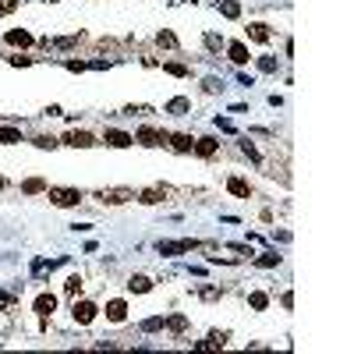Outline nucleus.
Segmentation results:
<instances>
[{
    "label": "nucleus",
    "mask_w": 354,
    "mask_h": 354,
    "mask_svg": "<svg viewBox=\"0 0 354 354\" xmlns=\"http://www.w3.org/2000/svg\"><path fill=\"white\" fill-rule=\"evenodd\" d=\"M46 195H50V202L61 206V209H71V206L81 202V192H78V188H50Z\"/></svg>",
    "instance_id": "f257e3e1"
},
{
    "label": "nucleus",
    "mask_w": 354,
    "mask_h": 354,
    "mask_svg": "<svg viewBox=\"0 0 354 354\" xmlns=\"http://www.w3.org/2000/svg\"><path fill=\"white\" fill-rule=\"evenodd\" d=\"M96 312H99V308H96L92 301H78V297H74V305H71V315H74V322H81V326H89V322L96 319Z\"/></svg>",
    "instance_id": "f03ea898"
},
{
    "label": "nucleus",
    "mask_w": 354,
    "mask_h": 354,
    "mask_svg": "<svg viewBox=\"0 0 354 354\" xmlns=\"http://www.w3.org/2000/svg\"><path fill=\"white\" fill-rule=\"evenodd\" d=\"M192 248H195V241H159V255H181Z\"/></svg>",
    "instance_id": "7ed1b4c3"
},
{
    "label": "nucleus",
    "mask_w": 354,
    "mask_h": 354,
    "mask_svg": "<svg viewBox=\"0 0 354 354\" xmlns=\"http://www.w3.org/2000/svg\"><path fill=\"white\" fill-rule=\"evenodd\" d=\"M99 199H103V202H110V206H117V202L135 199V192H128V188H110V192H99Z\"/></svg>",
    "instance_id": "20e7f679"
},
{
    "label": "nucleus",
    "mask_w": 354,
    "mask_h": 354,
    "mask_svg": "<svg viewBox=\"0 0 354 354\" xmlns=\"http://www.w3.org/2000/svg\"><path fill=\"white\" fill-rule=\"evenodd\" d=\"M227 192H230V195H237V199H248V195H252V188H248V181H244V177H230V181H227Z\"/></svg>",
    "instance_id": "39448f33"
},
{
    "label": "nucleus",
    "mask_w": 354,
    "mask_h": 354,
    "mask_svg": "<svg viewBox=\"0 0 354 354\" xmlns=\"http://www.w3.org/2000/svg\"><path fill=\"white\" fill-rule=\"evenodd\" d=\"M106 319H110V322H124V319H128V305H124V301H110V305H106Z\"/></svg>",
    "instance_id": "423d86ee"
},
{
    "label": "nucleus",
    "mask_w": 354,
    "mask_h": 354,
    "mask_svg": "<svg viewBox=\"0 0 354 354\" xmlns=\"http://www.w3.org/2000/svg\"><path fill=\"white\" fill-rule=\"evenodd\" d=\"M64 142H68V145H74V149H89V145H96V139H92L89 131H71Z\"/></svg>",
    "instance_id": "0eeeda50"
},
{
    "label": "nucleus",
    "mask_w": 354,
    "mask_h": 354,
    "mask_svg": "<svg viewBox=\"0 0 354 354\" xmlns=\"http://www.w3.org/2000/svg\"><path fill=\"white\" fill-rule=\"evenodd\" d=\"M7 43H11V46H32V32H25V29H11V32H7Z\"/></svg>",
    "instance_id": "6e6552de"
},
{
    "label": "nucleus",
    "mask_w": 354,
    "mask_h": 354,
    "mask_svg": "<svg viewBox=\"0 0 354 354\" xmlns=\"http://www.w3.org/2000/svg\"><path fill=\"white\" fill-rule=\"evenodd\" d=\"M53 308H57V297L53 294H39L36 297V312L39 315H53Z\"/></svg>",
    "instance_id": "1a4fd4ad"
},
{
    "label": "nucleus",
    "mask_w": 354,
    "mask_h": 354,
    "mask_svg": "<svg viewBox=\"0 0 354 354\" xmlns=\"http://www.w3.org/2000/svg\"><path fill=\"white\" fill-rule=\"evenodd\" d=\"M131 135H128V131H106V145H114V149H128V145H131Z\"/></svg>",
    "instance_id": "9d476101"
},
{
    "label": "nucleus",
    "mask_w": 354,
    "mask_h": 354,
    "mask_svg": "<svg viewBox=\"0 0 354 354\" xmlns=\"http://www.w3.org/2000/svg\"><path fill=\"white\" fill-rule=\"evenodd\" d=\"M227 53H230V61H234V64H248V46H244V43H230V46H227Z\"/></svg>",
    "instance_id": "9b49d317"
},
{
    "label": "nucleus",
    "mask_w": 354,
    "mask_h": 354,
    "mask_svg": "<svg viewBox=\"0 0 354 354\" xmlns=\"http://www.w3.org/2000/svg\"><path fill=\"white\" fill-rule=\"evenodd\" d=\"M135 139H139L142 145H159V142H163V135H159L156 128H139V135H135Z\"/></svg>",
    "instance_id": "f8f14e48"
},
{
    "label": "nucleus",
    "mask_w": 354,
    "mask_h": 354,
    "mask_svg": "<svg viewBox=\"0 0 354 354\" xmlns=\"http://www.w3.org/2000/svg\"><path fill=\"white\" fill-rule=\"evenodd\" d=\"M128 290H131V294H145V290H152V280H149V277H131V280H128Z\"/></svg>",
    "instance_id": "ddd939ff"
},
{
    "label": "nucleus",
    "mask_w": 354,
    "mask_h": 354,
    "mask_svg": "<svg viewBox=\"0 0 354 354\" xmlns=\"http://www.w3.org/2000/svg\"><path fill=\"white\" fill-rule=\"evenodd\" d=\"M199 156H212L216 152V139H195V145H192Z\"/></svg>",
    "instance_id": "4468645a"
},
{
    "label": "nucleus",
    "mask_w": 354,
    "mask_h": 354,
    "mask_svg": "<svg viewBox=\"0 0 354 354\" xmlns=\"http://www.w3.org/2000/svg\"><path fill=\"white\" fill-rule=\"evenodd\" d=\"M170 145H174L177 152H192V145H195V139H188V135H170Z\"/></svg>",
    "instance_id": "2eb2a0df"
},
{
    "label": "nucleus",
    "mask_w": 354,
    "mask_h": 354,
    "mask_svg": "<svg viewBox=\"0 0 354 354\" xmlns=\"http://www.w3.org/2000/svg\"><path fill=\"white\" fill-rule=\"evenodd\" d=\"M139 199H142V202H145V206H156V202L163 199V188H145V192H142Z\"/></svg>",
    "instance_id": "dca6fc26"
},
{
    "label": "nucleus",
    "mask_w": 354,
    "mask_h": 354,
    "mask_svg": "<svg viewBox=\"0 0 354 354\" xmlns=\"http://www.w3.org/2000/svg\"><path fill=\"white\" fill-rule=\"evenodd\" d=\"M223 344H227V337H223V333H209V337H206V344H199V347H202V351H212V347H223Z\"/></svg>",
    "instance_id": "f3484780"
},
{
    "label": "nucleus",
    "mask_w": 354,
    "mask_h": 354,
    "mask_svg": "<svg viewBox=\"0 0 354 354\" xmlns=\"http://www.w3.org/2000/svg\"><path fill=\"white\" fill-rule=\"evenodd\" d=\"M0 142L4 145H14V142H21V131L18 128H0Z\"/></svg>",
    "instance_id": "a211bd4d"
},
{
    "label": "nucleus",
    "mask_w": 354,
    "mask_h": 354,
    "mask_svg": "<svg viewBox=\"0 0 354 354\" xmlns=\"http://www.w3.org/2000/svg\"><path fill=\"white\" fill-rule=\"evenodd\" d=\"M220 11H223V18H237V14H241V4H237V0H223Z\"/></svg>",
    "instance_id": "6ab92c4d"
},
{
    "label": "nucleus",
    "mask_w": 354,
    "mask_h": 354,
    "mask_svg": "<svg viewBox=\"0 0 354 354\" xmlns=\"http://www.w3.org/2000/svg\"><path fill=\"white\" fill-rule=\"evenodd\" d=\"M248 36H252V39H259V43H266V39H269V29L255 21V25H248Z\"/></svg>",
    "instance_id": "aec40b11"
},
{
    "label": "nucleus",
    "mask_w": 354,
    "mask_h": 354,
    "mask_svg": "<svg viewBox=\"0 0 354 354\" xmlns=\"http://www.w3.org/2000/svg\"><path fill=\"white\" fill-rule=\"evenodd\" d=\"M248 305H252V308H255V312H262V308H266V305H269V297H266V294H262V290H255V294H252V297H248Z\"/></svg>",
    "instance_id": "412c9836"
},
{
    "label": "nucleus",
    "mask_w": 354,
    "mask_h": 354,
    "mask_svg": "<svg viewBox=\"0 0 354 354\" xmlns=\"http://www.w3.org/2000/svg\"><path fill=\"white\" fill-rule=\"evenodd\" d=\"M64 294H68V297H78V294H81V277H71V280L64 283Z\"/></svg>",
    "instance_id": "4be33fe9"
},
{
    "label": "nucleus",
    "mask_w": 354,
    "mask_h": 354,
    "mask_svg": "<svg viewBox=\"0 0 354 354\" xmlns=\"http://www.w3.org/2000/svg\"><path fill=\"white\" fill-rule=\"evenodd\" d=\"M156 43H159V46H167V50H174V46H177V36H174V32H159V36H156Z\"/></svg>",
    "instance_id": "5701e85b"
},
{
    "label": "nucleus",
    "mask_w": 354,
    "mask_h": 354,
    "mask_svg": "<svg viewBox=\"0 0 354 354\" xmlns=\"http://www.w3.org/2000/svg\"><path fill=\"white\" fill-rule=\"evenodd\" d=\"M21 188H25V192H29V195H36V192H46V184H43V181H39V177H29V181H25V184H21Z\"/></svg>",
    "instance_id": "b1692460"
},
{
    "label": "nucleus",
    "mask_w": 354,
    "mask_h": 354,
    "mask_svg": "<svg viewBox=\"0 0 354 354\" xmlns=\"http://www.w3.org/2000/svg\"><path fill=\"white\" fill-rule=\"evenodd\" d=\"M188 106H192L188 99H170V103H167V110H170V114H184Z\"/></svg>",
    "instance_id": "393cba45"
},
{
    "label": "nucleus",
    "mask_w": 354,
    "mask_h": 354,
    "mask_svg": "<svg viewBox=\"0 0 354 354\" xmlns=\"http://www.w3.org/2000/svg\"><path fill=\"white\" fill-rule=\"evenodd\" d=\"M241 152H244L248 159H255V163H259V149H255L252 142H241Z\"/></svg>",
    "instance_id": "a878e982"
},
{
    "label": "nucleus",
    "mask_w": 354,
    "mask_h": 354,
    "mask_svg": "<svg viewBox=\"0 0 354 354\" xmlns=\"http://www.w3.org/2000/svg\"><path fill=\"white\" fill-rule=\"evenodd\" d=\"M14 7H18V0H0V18L14 14Z\"/></svg>",
    "instance_id": "bb28decb"
},
{
    "label": "nucleus",
    "mask_w": 354,
    "mask_h": 354,
    "mask_svg": "<svg viewBox=\"0 0 354 354\" xmlns=\"http://www.w3.org/2000/svg\"><path fill=\"white\" fill-rule=\"evenodd\" d=\"M81 36H64V39H53V46H74Z\"/></svg>",
    "instance_id": "cd10ccee"
},
{
    "label": "nucleus",
    "mask_w": 354,
    "mask_h": 354,
    "mask_svg": "<svg viewBox=\"0 0 354 354\" xmlns=\"http://www.w3.org/2000/svg\"><path fill=\"white\" fill-rule=\"evenodd\" d=\"M36 145H39V149H53V145H57V142L50 139V135H39V139H36Z\"/></svg>",
    "instance_id": "c85d7f7f"
},
{
    "label": "nucleus",
    "mask_w": 354,
    "mask_h": 354,
    "mask_svg": "<svg viewBox=\"0 0 354 354\" xmlns=\"http://www.w3.org/2000/svg\"><path fill=\"white\" fill-rule=\"evenodd\" d=\"M167 71H170V74H177V78H184V74H188L184 64H167Z\"/></svg>",
    "instance_id": "c756f323"
},
{
    "label": "nucleus",
    "mask_w": 354,
    "mask_h": 354,
    "mask_svg": "<svg viewBox=\"0 0 354 354\" xmlns=\"http://www.w3.org/2000/svg\"><path fill=\"white\" fill-rule=\"evenodd\" d=\"M259 266H280V255H262Z\"/></svg>",
    "instance_id": "7c9ffc66"
},
{
    "label": "nucleus",
    "mask_w": 354,
    "mask_h": 354,
    "mask_svg": "<svg viewBox=\"0 0 354 354\" xmlns=\"http://www.w3.org/2000/svg\"><path fill=\"white\" fill-rule=\"evenodd\" d=\"M184 326H188L184 315H174V319H170V330H184Z\"/></svg>",
    "instance_id": "2f4dec72"
},
{
    "label": "nucleus",
    "mask_w": 354,
    "mask_h": 354,
    "mask_svg": "<svg viewBox=\"0 0 354 354\" xmlns=\"http://www.w3.org/2000/svg\"><path fill=\"white\" fill-rule=\"evenodd\" d=\"M259 68H262V71H277V61H273V57H262V61H259Z\"/></svg>",
    "instance_id": "473e14b6"
},
{
    "label": "nucleus",
    "mask_w": 354,
    "mask_h": 354,
    "mask_svg": "<svg viewBox=\"0 0 354 354\" xmlns=\"http://www.w3.org/2000/svg\"><path fill=\"white\" fill-rule=\"evenodd\" d=\"M206 46H212V50H216V46H223V39H220V36H212V32H209V36H206Z\"/></svg>",
    "instance_id": "72a5a7b5"
},
{
    "label": "nucleus",
    "mask_w": 354,
    "mask_h": 354,
    "mask_svg": "<svg viewBox=\"0 0 354 354\" xmlns=\"http://www.w3.org/2000/svg\"><path fill=\"white\" fill-rule=\"evenodd\" d=\"M11 301H14V297H11L7 290H0V308H11Z\"/></svg>",
    "instance_id": "f704fd0d"
},
{
    "label": "nucleus",
    "mask_w": 354,
    "mask_h": 354,
    "mask_svg": "<svg viewBox=\"0 0 354 354\" xmlns=\"http://www.w3.org/2000/svg\"><path fill=\"white\" fill-rule=\"evenodd\" d=\"M4 184H7V181H4V177H0V188H4Z\"/></svg>",
    "instance_id": "c9c22d12"
}]
</instances>
